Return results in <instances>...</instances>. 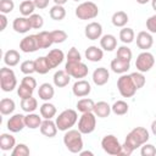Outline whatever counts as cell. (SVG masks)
Listing matches in <instances>:
<instances>
[{
    "instance_id": "6da1fadb",
    "label": "cell",
    "mask_w": 156,
    "mask_h": 156,
    "mask_svg": "<svg viewBox=\"0 0 156 156\" xmlns=\"http://www.w3.org/2000/svg\"><path fill=\"white\" fill-rule=\"evenodd\" d=\"M150 135L146 128L144 127H135L133 128L126 136L124 144L122 145V155H132L133 151L138 147H140L141 145H144L145 143H147Z\"/></svg>"
},
{
    "instance_id": "7a4b0ae2",
    "label": "cell",
    "mask_w": 156,
    "mask_h": 156,
    "mask_svg": "<svg viewBox=\"0 0 156 156\" xmlns=\"http://www.w3.org/2000/svg\"><path fill=\"white\" fill-rule=\"evenodd\" d=\"M63 144L72 154H79L83 150V138L78 129H68L63 135Z\"/></svg>"
},
{
    "instance_id": "3957f363",
    "label": "cell",
    "mask_w": 156,
    "mask_h": 156,
    "mask_svg": "<svg viewBox=\"0 0 156 156\" xmlns=\"http://www.w3.org/2000/svg\"><path fill=\"white\" fill-rule=\"evenodd\" d=\"M78 119V115H77V111L76 110H72V108H67V110H63L57 117H56V126L58 128V130H62V132H66L68 129H71L76 122Z\"/></svg>"
},
{
    "instance_id": "277c9868",
    "label": "cell",
    "mask_w": 156,
    "mask_h": 156,
    "mask_svg": "<svg viewBox=\"0 0 156 156\" xmlns=\"http://www.w3.org/2000/svg\"><path fill=\"white\" fill-rule=\"evenodd\" d=\"M99 15V7L94 1H84L76 7V16L82 20H93Z\"/></svg>"
},
{
    "instance_id": "5b68a950",
    "label": "cell",
    "mask_w": 156,
    "mask_h": 156,
    "mask_svg": "<svg viewBox=\"0 0 156 156\" xmlns=\"http://www.w3.org/2000/svg\"><path fill=\"white\" fill-rule=\"evenodd\" d=\"M0 87L2 91H12L17 87V78L15 72L9 67H2L0 69Z\"/></svg>"
},
{
    "instance_id": "8992f818",
    "label": "cell",
    "mask_w": 156,
    "mask_h": 156,
    "mask_svg": "<svg viewBox=\"0 0 156 156\" xmlns=\"http://www.w3.org/2000/svg\"><path fill=\"white\" fill-rule=\"evenodd\" d=\"M117 88L123 98H132L136 93V87L130 77V74H122L117 80Z\"/></svg>"
},
{
    "instance_id": "52a82bcc",
    "label": "cell",
    "mask_w": 156,
    "mask_h": 156,
    "mask_svg": "<svg viewBox=\"0 0 156 156\" xmlns=\"http://www.w3.org/2000/svg\"><path fill=\"white\" fill-rule=\"evenodd\" d=\"M96 127V116L94 112H84L82 113L78 121V130L82 134H90L95 130Z\"/></svg>"
},
{
    "instance_id": "ba28073f",
    "label": "cell",
    "mask_w": 156,
    "mask_h": 156,
    "mask_svg": "<svg viewBox=\"0 0 156 156\" xmlns=\"http://www.w3.org/2000/svg\"><path fill=\"white\" fill-rule=\"evenodd\" d=\"M101 147L108 155H122V145L113 134H107L102 138Z\"/></svg>"
},
{
    "instance_id": "9c48e42d",
    "label": "cell",
    "mask_w": 156,
    "mask_h": 156,
    "mask_svg": "<svg viewBox=\"0 0 156 156\" xmlns=\"http://www.w3.org/2000/svg\"><path fill=\"white\" fill-rule=\"evenodd\" d=\"M155 65V57L151 52L149 51H143L138 55L136 61H135V67L139 72L145 73L149 72Z\"/></svg>"
},
{
    "instance_id": "30bf717a",
    "label": "cell",
    "mask_w": 156,
    "mask_h": 156,
    "mask_svg": "<svg viewBox=\"0 0 156 156\" xmlns=\"http://www.w3.org/2000/svg\"><path fill=\"white\" fill-rule=\"evenodd\" d=\"M65 71L72 78H77V79L85 78L88 76V72H89L87 65L83 63L82 61H79V62H66Z\"/></svg>"
},
{
    "instance_id": "8fae6325",
    "label": "cell",
    "mask_w": 156,
    "mask_h": 156,
    "mask_svg": "<svg viewBox=\"0 0 156 156\" xmlns=\"http://www.w3.org/2000/svg\"><path fill=\"white\" fill-rule=\"evenodd\" d=\"M20 49H21V51H23L26 54L35 52L37 50H39L38 40H37V34H29V35L24 37L20 41Z\"/></svg>"
},
{
    "instance_id": "7c38bea8",
    "label": "cell",
    "mask_w": 156,
    "mask_h": 156,
    "mask_svg": "<svg viewBox=\"0 0 156 156\" xmlns=\"http://www.w3.org/2000/svg\"><path fill=\"white\" fill-rule=\"evenodd\" d=\"M24 117L22 113H15L13 116H11L7 121V129L12 133H18L21 132L24 127H26V122H24Z\"/></svg>"
},
{
    "instance_id": "4fadbf2b",
    "label": "cell",
    "mask_w": 156,
    "mask_h": 156,
    "mask_svg": "<svg viewBox=\"0 0 156 156\" xmlns=\"http://www.w3.org/2000/svg\"><path fill=\"white\" fill-rule=\"evenodd\" d=\"M84 34L89 40H98L102 37V26L99 22H90L85 26Z\"/></svg>"
},
{
    "instance_id": "5bb4252c",
    "label": "cell",
    "mask_w": 156,
    "mask_h": 156,
    "mask_svg": "<svg viewBox=\"0 0 156 156\" xmlns=\"http://www.w3.org/2000/svg\"><path fill=\"white\" fill-rule=\"evenodd\" d=\"M72 91L77 98H84L88 96L91 91L90 83L85 79H77V82L72 87Z\"/></svg>"
},
{
    "instance_id": "9a60e30c",
    "label": "cell",
    "mask_w": 156,
    "mask_h": 156,
    "mask_svg": "<svg viewBox=\"0 0 156 156\" xmlns=\"http://www.w3.org/2000/svg\"><path fill=\"white\" fill-rule=\"evenodd\" d=\"M154 44V38L149 32L141 30L136 35V46L143 51H147Z\"/></svg>"
},
{
    "instance_id": "2e32d148",
    "label": "cell",
    "mask_w": 156,
    "mask_h": 156,
    "mask_svg": "<svg viewBox=\"0 0 156 156\" xmlns=\"http://www.w3.org/2000/svg\"><path fill=\"white\" fill-rule=\"evenodd\" d=\"M46 60H48V63H49L50 68L52 69V68H56L58 65L62 63V61L65 60V54L60 49H52L48 52Z\"/></svg>"
},
{
    "instance_id": "e0dca14e",
    "label": "cell",
    "mask_w": 156,
    "mask_h": 156,
    "mask_svg": "<svg viewBox=\"0 0 156 156\" xmlns=\"http://www.w3.org/2000/svg\"><path fill=\"white\" fill-rule=\"evenodd\" d=\"M40 129V133L44 135V136H48V138H54L56 136L57 134V126H56V122L51 121V119H44L39 127Z\"/></svg>"
},
{
    "instance_id": "ac0fdd59",
    "label": "cell",
    "mask_w": 156,
    "mask_h": 156,
    "mask_svg": "<svg viewBox=\"0 0 156 156\" xmlns=\"http://www.w3.org/2000/svg\"><path fill=\"white\" fill-rule=\"evenodd\" d=\"M12 28L15 29V32L24 34L27 32H29V29H32V26L29 23V18L28 17H16L12 22Z\"/></svg>"
},
{
    "instance_id": "d6986e66",
    "label": "cell",
    "mask_w": 156,
    "mask_h": 156,
    "mask_svg": "<svg viewBox=\"0 0 156 156\" xmlns=\"http://www.w3.org/2000/svg\"><path fill=\"white\" fill-rule=\"evenodd\" d=\"M108 78H110V72L105 67H98L93 72V82L99 87L105 85L108 82Z\"/></svg>"
},
{
    "instance_id": "ffe728a7",
    "label": "cell",
    "mask_w": 156,
    "mask_h": 156,
    "mask_svg": "<svg viewBox=\"0 0 156 156\" xmlns=\"http://www.w3.org/2000/svg\"><path fill=\"white\" fill-rule=\"evenodd\" d=\"M54 84L57 88H63L66 85H68L69 80H71V76L65 71V69H58L55 72L54 77H52Z\"/></svg>"
},
{
    "instance_id": "44dd1931",
    "label": "cell",
    "mask_w": 156,
    "mask_h": 156,
    "mask_svg": "<svg viewBox=\"0 0 156 156\" xmlns=\"http://www.w3.org/2000/svg\"><path fill=\"white\" fill-rule=\"evenodd\" d=\"M54 95H55V89L50 83H43L39 85V89H38L39 99L44 101H49L54 98Z\"/></svg>"
},
{
    "instance_id": "7402d4cb",
    "label": "cell",
    "mask_w": 156,
    "mask_h": 156,
    "mask_svg": "<svg viewBox=\"0 0 156 156\" xmlns=\"http://www.w3.org/2000/svg\"><path fill=\"white\" fill-rule=\"evenodd\" d=\"M37 40H38L39 49H48L54 44L52 37H51V32H46V30L39 32L37 34Z\"/></svg>"
},
{
    "instance_id": "603a6c76",
    "label": "cell",
    "mask_w": 156,
    "mask_h": 156,
    "mask_svg": "<svg viewBox=\"0 0 156 156\" xmlns=\"http://www.w3.org/2000/svg\"><path fill=\"white\" fill-rule=\"evenodd\" d=\"M104 57V51L102 49L95 46V45H91L89 48H87L85 50V58L91 61V62H99L101 61Z\"/></svg>"
},
{
    "instance_id": "cb8c5ba5",
    "label": "cell",
    "mask_w": 156,
    "mask_h": 156,
    "mask_svg": "<svg viewBox=\"0 0 156 156\" xmlns=\"http://www.w3.org/2000/svg\"><path fill=\"white\" fill-rule=\"evenodd\" d=\"M112 72L115 73H118V74H124L129 68H130V62L128 61H123V60H119L118 57L113 58L111 61V65H110Z\"/></svg>"
},
{
    "instance_id": "d4e9b609",
    "label": "cell",
    "mask_w": 156,
    "mask_h": 156,
    "mask_svg": "<svg viewBox=\"0 0 156 156\" xmlns=\"http://www.w3.org/2000/svg\"><path fill=\"white\" fill-rule=\"evenodd\" d=\"M111 106L106 102V101H99V102H95V106H94V110L93 112L95 113L96 117L99 118H106L110 116L111 113Z\"/></svg>"
},
{
    "instance_id": "484cf974",
    "label": "cell",
    "mask_w": 156,
    "mask_h": 156,
    "mask_svg": "<svg viewBox=\"0 0 156 156\" xmlns=\"http://www.w3.org/2000/svg\"><path fill=\"white\" fill-rule=\"evenodd\" d=\"M100 46L105 51H112L117 46V39L112 34H105L100 38Z\"/></svg>"
},
{
    "instance_id": "4316f807",
    "label": "cell",
    "mask_w": 156,
    "mask_h": 156,
    "mask_svg": "<svg viewBox=\"0 0 156 156\" xmlns=\"http://www.w3.org/2000/svg\"><path fill=\"white\" fill-rule=\"evenodd\" d=\"M16 146V139L9 133H2L0 135V149L2 151H10Z\"/></svg>"
},
{
    "instance_id": "83f0119b",
    "label": "cell",
    "mask_w": 156,
    "mask_h": 156,
    "mask_svg": "<svg viewBox=\"0 0 156 156\" xmlns=\"http://www.w3.org/2000/svg\"><path fill=\"white\" fill-rule=\"evenodd\" d=\"M20 58H21L20 52H18L17 50H15V49L7 50V51L5 52V55H4V62H5V65L9 66V67H15V66H17L18 62H20Z\"/></svg>"
},
{
    "instance_id": "f1b7e54d",
    "label": "cell",
    "mask_w": 156,
    "mask_h": 156,
    "mask_svg": "<svg viewBox=\"0 0 156 156\" xmlns=\"http://www.w3.org/2000/svg\"><path fill=\"white\" fill-rule=\"evenodd\" d=\"M39 111H40V116H41L44 119H51L52 117H55V115H56V112H57L55 105L51 104V102H49V101L44 102V104L40 106Z\"/></svg>"
},
{
    "instance_id": "f546056e",
    "label": "cell",
    "mask_w": 156,
    "mask_h": 156,
    "mask_svg": "<svg viewBox=\"0 0 156 156\" xmlns=\"http://www.w3.org/2000/svg\"><path fill=\"white\" fill-rule=\"evenodd\" d=\"M111 21H112V24H113L115 27L123 28V27L128 23L129 18H128V15H127L124 11H116V12L112 15Z\"/></svg>"
},
{
    "instance_id": "4dcf8cb0",
    "label": "cell",
    "mask_w": 156,
    "mask_h": 156,
    "mask_svg": "<svg viewBox=\"0 0 156 156\" xmlns=\"http://www.w3.org/2000/svg\"><path fill=\"white\" fill-rule=\"evenodd\" d=\"M24 122H26V127L27 128H29V129H37V128L40 127V124H41L43 121H41V117L39 115L30 112V113H28L24 117Z\"/></svg>"
},
{
    "instance_id": "1f68e13d",
    "label": "cell",
    "mask_w": 156,
    "mask_h": 156,
    "mask_svg": "<svg viewBox=\"0 0 156 156\" xmlns=\"http://www.w3.org/2000/svg\"><path fill=\"white\" fill-rule=\"evenodd\" d=\"M34 65H35V72L39 74H46L51 69L49 63H48L46 56H39L38 58H35Z\"/></svg>"
},
{
    "instance_id": "d6a6232c",
    "label": "cell",
    "mask_w": 156,
    "mask_h": 156,
    "mask_svg": "<svg viewBox=\"0 0 156 156\" xmlns=\"http://www.w3.org/2000/svg\"><path fill=\"white\" fill-rule=\"evenodd\" d=\"M94 106H95L94 100H91L89 98H83V99L78 100V102H77V110L79 112H82V113H84V112H93Z\"/></svg>"
},
{
    "instance_id": "836d02e7",
    "label": "cell",
    "mask_w": 156,
    "mask_h": 156,
    "mask_svg": "<svg viewBox=\"0 0 156 156\" xmlns=\"http://www.w3.org/2000/svg\"><path fill=\"white\" fill-rule=\"evenodd\" d=\"M16 108V104L10 98H4L0 101V112L1 115H11Z\"/></svg>"
},
{
    "instance_id": "e575fe53",
    "label": "cell",
    "mask_w": 156,
    "mask_h": 156,
    "mask_svg": "<svg viewBox=\"0 0 156 156\" xmlns=\"http://www.w3.org/2000/svg\"><path fill=\"white\" fill-rule=\"evenodd\" d=\"M49 16L54 21H62L66 17V10L63 5H54L49 10Z\"/></svg>"
},
{
    "instance_id": "d590c367",
    "label": "cell",
    "mask_w": 156,
    "mask_h": 156,
    "mask_svg": "<svg viewBox=\"0 0 156 156\" xmlns=\"http://www.w3.org/2000/svg\"><path fill=\"white\" fill-rule=\"evenodd\" d=\"M38 107V101L35 98L30 96V98H27V99H22L21 100V108L27 112V113H30V112H34Z\"/></svg>"
},
{
    "instance_id": "8d00e7d4",
    "label": "cell",
    "mask_w": 156,
    "mask_h": 156,
    "mask_svg": "<svg viewBox=\"0 0 156 156\" xmlns=\"http://www.w3.org/2000/svg\"><path fill=\"white\" fill-rule=\"evenodd\" d=\"M35 9L37 7H35L33 0H23L20 5V12L24 17H29L30 15H33Z\"/></svg>"
},
{
    "instance_id": "74e56055",
    "label": "cell",
    "mask_w": 156,
    "mask_h": 156,
    "mask_svg": "<svg viewBox=\"0 0 156 156\" xmlns=\"http://www.w3.org/2000/svg\"><path fill=\"white\" fill-rule=\"evenodd\" d=\"M119 39L122 43L124 44H130L134 41L135 39V33L132 28H128V27H123L121 30H119Z\"/></svg>"
},
{
    "instance_id": "f35d334b",
    "label": "cell",
    "mask_w": 156,
    "mask_h": 156,
    "mask_svg": "<svg viewBox=\"0 0 156 156\" xmlns=\"http://www.w3.org/2000/svg\"><path fill=\"white\" fill-rule=\"evenodd\" d=\"M111 110H112V112H113L115 115H117V116H123V115H126V113L128 112L129 106H128V104H127L126 101H123V100H117V101H115L113 105L111 106Z\"/></svg>"
},
{
    "instance_id": "ab89813d",
    "label": "cell",
    "mask_w": 156,
    "mask_h": 156,
    "mask_svg": "<svg viewBox=\"0 0 156 156\" xmlns=\"http://www.w3.org/2000/svg\"><path fill=\"white\" fill-rule=\"evenodd\" d=\"M116 57H118L119 60L130 62V60H132V57H133V52H132V50H130L127 45H122V46H119V48L117 49V55H116Z\"/></svg>"
},
{
    "instance_id": "60d3db41",
    "label": "cell",
    "mask_w": 156,
    "mask_h": 156,
    "mask_svg": "<svg viewBox=\"0 0 156 156\" xmlns=\"http://www.w3.org/2000/svg\"><path fill=\"white\" fill-rule=\"evenodd\" d=\"M29 154H30L29 147H28L26 144H23V143L17 144V145L12 149V151H11V155H12V156H28Z\"/></svg>"
},
{
    "instance_id": "b9f144b4",
    "label": "cell",
    "mask_w": 156,
    "mask_h": 156,
    "mask_svg": "<svg viewBox=\"0 0 156 156\" xmlns=\"http://www.w3.org/2000/svg\"><path fill=\"white\" fill-rule=\"evenodd\" d=\"M28 18H29V23H30V26H32L33 29H40L43 27V24H44L43 16H40L38 13H33Z\"/></svg>"
},
{
    "instance_id": "7bdbcfd3",
    "label": "cell",
    "mask_w": 156,
    "mask_h": 156,
    "mask_svg": "<svg viewBox=\"0 0 156 156\" xmlns=\"http://www.w3.org/2000/svg\"><path fill=\"white\" fill-rule=\"evenodd\" d=\"M51 37H52V40H54V44H61L63 41H66L67 39V33L62 29H55L51 32Z\"/></svg>"
},
{
    "instance_id": "ee69618b",
    "label": "cell",
    "mask_w": 156,
    "mask_h": 156,
    "mask_svg": "<svg viewBox=\"0 0 156 156\" xmlns=\"http://www.w3.org/2000/svg\"><path fill=\"white\" fill-rule=\"evenodd\" d=\"M20 68H21V72L24 73L26 76L32 74V73L35 72V65H34V61H32V60H26V61H23V62L21 63Z\"/></svg>"
},
{
    "instance_id": "f6af8a7d",
    "label": "cell",
    "mask_w": 156,
    "mask_h": 156,
    "mask_svg": "<svg viewBox=\"0 0 156 156\" xmlns=\"http://www.w3.org/2000/svg\"><path fill=\"white\" fill-rule=\"evenodd\" d=\"M130 77L133 79L136 89H140V88H143L145 85L146 79H145V77H144V74L141 72H139V71L138 72H133V73H130Z\"/></svg>"
},
{
    "instance_id": "bcb514c9",
    "label": "cell",
    "mask_w": 156,
    "mask_h": 156,
    "mask_svg": "<svg viewBox=\"0 0 156 156\" xmlns=\"http://www.w3.org/2000/svg\"><path fill=\"white\" fill-rule=\"evenodd\" d=\"M33 89H30V88H28L27 85H24V84H20V87L17 88V95L21 98V100L22 99H27V98H30V96H33Z\"/></svg>"
},
{
    "instance_id": "7dc6e473",
    "label": "cell",
    "mask_w": 156,
    "mask_h": 156,
    "mask_svg": "<svg viewBox=\"0 0 156 156\" xmlns=\"http://www.w3.org/2000/svg\"><path fill=\"white\" fill-rule=\"evenodd\" d=\"M67 62H79L82 61V56H80V52L78 51L77 48L72 46L69 50H68V54H67Z\"/></svg>"
},
{
    "instance_id": "c3c4849f",
    "label": "cell",
    "mask_w": 156,
    "mask_h": 156,
    "mask_svg": "<svg viewBox=\"0 0 156 156\" xmlns=\"http://www.w3.org/2000/svg\"><path fill=\"white\" fill-rule=\"evenodd\" d=\"M15 9L13 0H0V12L1 13H10Z\"/></svg>"
},
{
    "instance_id": "681fc988",
    "label": "cell",
    "mask_w": 156,
    "mask_h": 156,
    "mask_svg": "<svg viewBox=\"0 0 156 156\" xmlns=\"http://www.w3.org/2000/svg\"><path fill=\"white\" fill-rule=\"evenodd\" d=\"M140 154H141V156H155L156 155V147L152 144L145 143L144 145H141Z\"/></svg>"
},
{
    "instance_id": "f907efd6",
    "label": "cell",
    "mask_w": 156,
    "mask_h": 156,
    "mask_svg": "<svg viewBox=\"0 0 156 156\" xmlns=\"http://www.w3.org/2000/svg\"><path fill=\"white\" fill-rule=\"evenodd\" d=\"M146 29L150 33H156V13L146 20Z\"/></svg>"
},
{
    "instance_id": "816d5d0a",
    "label": "cell",
    "mask_w": 156,
    "mask_h": 156,
    "mask_svg": "<svg viewBox=\"0 0 156 156\" xmlns=\"http://www.w3.org/2000/svg\"><path fill=\"white\" fill-rule=\"evenodd\" d=\"M21 83L24 84V85H27L28 88H30V89H33V90L37 88V80H35L33 77H30V74H28V76H26L24 78H22Z\"/></svg>"
},
{
    "instance_id": "f5cc1de1",
    "label": "cell",
    "mask_w": 156,
    "mask_h": 156,
    "mask_svg": "<svg viewBox=\"0 0 156 156\" xmlns=\"http://www.w3.org/2000/svg\"><path fill=\"white\" fill-rule=\"evenodd\" d=\"M33 1H34V5H35L37 9L44 10V9H46L49 6V1L50 0H33Z\"/></svg>"
},
{
    "instance_id": "db71d44e",
    "label": "cell",
    "mask_w": 156,
    "mask_h": 156,
    "mask_svg": "<svg viewBox=\"0 0 156 156\" xmlns=\"http://www.w3.org/2000/svg\"><path fill=\"white\" fill-rule=\"evenodd\" d=\"M7 26V17L5 13H1L0 15V30L2 32Z\"/></svg>"
},
{
    "instance_id": "11a10c76",
    "label": "cell",
    "mask_w": 156,
    "mask_h": 156,
    "mask_svg": "<svg viewBox=\"0 0 156 156\" xmlns=\"http://www.w3.org/2000/svg\"><path fill=\"white\" fill-rule=\"evenodd\" d=\"M151 132L154 135H156V119L152 121V123H151Z\"/></svg>"
},
{
    "instance_id": "9f6ffc18",
    "label": "cell",
    "mask_w": 156,
    "mask_h": 156,
    "mask_svg": "<svg viewBox=\"0 0 156 156\" xmlns=\"http://www.w3.org/2000/svg\"><path fill=\"white\" fill-rule=\"evenodd\" d=\"M55 2V5H65L68 0H52Z\"/></svg>"
},
{
    "instance_id": "6f0895ef",
    "label": "cell",
    "mask_w": 156,
    "mask_h": 156,
    "mask_svg": "<svg viewBox=\"0 0 156 156\" xmlns=\"http://www.w3.org/2000/svg\"><path fill=\"white\" fill-rule=\"evenodd\" d=\"M79 154H80L82 156H85V155H90V156H93V155H94L91 151H80Z\"/></svg>"
},
{
    "instance_id": "680465c9",
    "label": "cell",
    "mask_w": 156,
    "mask_h": 156,
    "mask_svg": "<svg viewBox=\"0 0 156 156\" xmlns=\"http://www.w3.org/2000/svg\"><path fill=\"white\" fill-rule=\"evenodd\" d=\"M138 4H140V5H145V4H147L149 1H151V0H135Z\"/></svg>"
},
{
    "instance_id": "91938a15",
    "label": "cell",
    "mask_w": 156,
    "mask_h": 156,
    "mask_svg": "<svg viewBox=\"0 0 156 156\" xmlns=\"http://www.w3.org/2000/svg\"><path fill=\"white\" fill-rule=\"evenodd\" d=\"M151 6H152V9L156 11V0H151Z\"/></svg>"
},
{
    "instance_id": "94428289",
    "label": "cell",
    "mask_w": 156,
    "mask_h": 156,
    "mask_svg": "<svg viewBox=\"0 0 156 156\" xmlns=\"http://www.w3.org/2000/svg\"><path fill=\"white\" fill-rule=\"evenodd\" d=\"M73 1H80V0H73Z\"/></svg>"
}]
</instances>
